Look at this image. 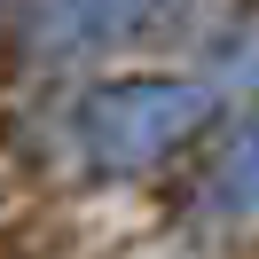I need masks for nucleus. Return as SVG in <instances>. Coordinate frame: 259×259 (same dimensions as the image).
Masks as SVG:
<instances>
[{"mask_svg":"<svg viewBox=\"0 0 259 259\" xmlns=\"http://www.w3.org/2000/svg\"><path fill=\"white\" fill-rule=\"evenodd\" d=\"M212 118L204 87H181V79H134V87H102L79 118V149L102 165V173H142L157 165L165 149H181L196 126Z\"/></svg>","mask_w":259,"mask_h":259,"instance_id":"nucleus-1","label":"nucleus"},{"mask_svg":"<svg viewBox=\"0 0 259 259\" xmlns=\"http://www.w3.org/2000/svg\"><path fill=\"white\" fill-rule=\"evenodd\" d=\"M79 243H87V228L63 196H24L0 212V259H71Z\"/></svg>","mask_w":259,"mask_h":259,"instance_id":"nucleus-2","label":"nucleus"},{"mask_svg":"<svg viewBox=\"0 0 259 259\" xmlns=\"http://www.w3.org/2000/svg\"><path fill=\"white\" fill-rule=\"evenodd\" d=\"M0 196H8V189H0ZM0 212H8V204H0Z\"/></svg>","mask_w":259,"mask_h":259,"instance_id":"nucleus-3","label":"nucleus"}]
</instances>
